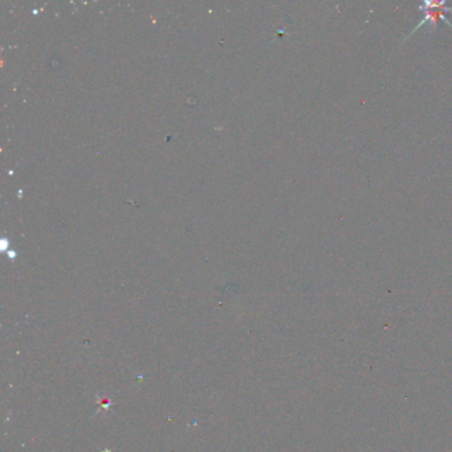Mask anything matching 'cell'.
Listing matches in <instances>:
<instances>
[{"label": "cell", "instance_id": "1", "mask_svg": "<svg viewBox=\"0 0 452 452\" xmlns=\"http://www.w3.org/2000/svg\"><path fill=\"white\" fill-rule=\"evenodd\" d=\"M419 8H420V10H424L426 16H424L423 20L416 25V28L414 29L413 32H415L419 27H422V25L428 23V21L433 24V29L435 31V28H436V21H438L439 19L444 20L450 27H452L451 21H448L447 18L444 16L446 12H452V7L451 8H450V7H446V1H444V0H442V1H431V0L428 1L427 0V1H424L423 5H420Z\"/></svg>", "mask_w": 452, "mask_h": 452}]
</instances>
